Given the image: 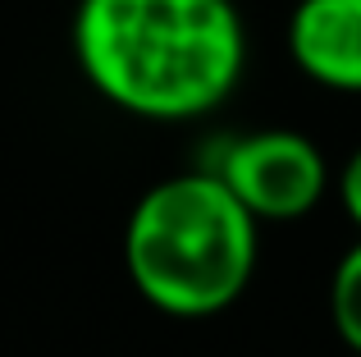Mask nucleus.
Listing matches in <instances>:
<instances>
[{
	"label": "nucleus",
	"mask_w": 361,
	"mask_h": 357,
	"mask_svg": "<svg viewBox=\"0 0 361 357\" xmlns=\"http://www.w3.org/2000/svg\"><path fill=\"white\" fill-rule=\"evenodd\" d=\"M329 316H334L338 339L353 353H361V238L334 266V279H329Z\"/></svg>",
	"instance_id": "nucleus-5"
},
{
	"label": "nucleus",
	"mask_w": 361,
	"mask_h": 357,
	"mask_svg": "<svg viewBox=\"0 0 361 357\" xmlns=\"http://www.w3.org/2000/svg\"><path fill=\"white\" fill-rule=\"evenodd\" d=\"M73 55L110 106L183 124L233 97L247 28L233 0H82Z\"/></svg>",
	"instance_id": "nucleus-1"
},
{
	"label": "nucleus",
	"mask_w": 361,
	"mask_h": 357,
	"mask_svg": "<svg viewBox=\"0 0 361 357\" xmlns=\"http://www.w3.org/2000/svg\"><path fill=\"white\" fill-rule=\"evenodd\" d=\"M288 55L320 87L361 92V0H298Z\"/></svg>",
	"instance_id": "nucleus-4"
},
{
	"label": "nucleus",
	"mask_w": 361,
	"mask_h": 357,
	"mask_svg": "<svg viewBox=\"0 0 361 357\" xmlns=\"http://www.w3.org/2000/svg\"><path fill=\"white\" fill-rule=\"evenodd\" d=\"M338 202H343L348 220L361 229V147L343 161V170H338Z\"/></svg>",
	"instance_id": "nucleus-6"
},
{
	"label": "nucleus",
	"mask_w": 361,
	"mask_h": 357,
	"mask_svg": "<svg viewBox=\"0 0 361 357\" xmlns=\"http://www.w3.org/2000/svg\"><path fill=\"white\" fill-rule=\"evenodd\" d=\"M215 174L261 224L302 220L316 211V202L329 188L325 156L298 128H256V133L233 138Z\"/></svg>",
	"instance_id": "nucleus-3"
},
{
	"label": "nucleus",
	"mask_w": 361,
	"mask_h": 357,
	"mask_svg": "<svg viewBox=\"0 0 361 357\" xmlns=\"http://www.w3.org/2000/svg\"><path fill=\"white\" fill-rule=\"evenodd\" d=\"M256 220L220 174H174L137 197L123 266L142 303L202 321L243 298L256 275Z\"/></svg>",
	"instance_id": "nucleus-2"
}]
</instances>
